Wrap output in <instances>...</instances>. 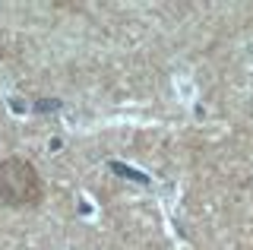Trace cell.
Returning <instances> with one entry per match:
<instances>
[{
    "mask_svg": "<svg viewBox=\"0 0 253 250\" xmlns=\"http://www.w3.org/2000/svg\"><path fill=\"white\" fill-rule=\"evenodd\" d=\"M44 200L42 171L22 155L0 159V206L6 209H32Z\"/></svg>",
    "mask_w": 253,
    "mask_h": 250,
    "instance_id": "obj_1",
    "label": "cell"
}]
</instances>
